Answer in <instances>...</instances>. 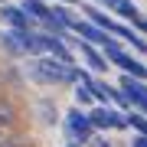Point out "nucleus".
<instances>
[{
  "mask_svg": "<svg viewBox=\"0 0 147 147\" xmlns=\"http://www.w3.org/2000/svg\"><path fill=\"white\" fill-rule=\"evenodd\" d=\"M26 75L36 85H79L88 72L79 65H69L56 56H33L26 65Z\"/></svg>",
  "mask_w": 147,
  "mask_h": 147,
  "instance_id": "f257e3e1",
  "label": "nucleus"
},
{
  "mask_svg": "<svg viewBox=\"0 0 147 147\" xmlns=\"http://www.w3.org/2000/svg\"><path fill=\"white\" fill-rule=\"evenodd\" d=\"M62 124H65L69 141H79V144H92V141H95V131H98V127L92 124V115H88V111H82L79 105H75L72 111H65Z\"/></svg>",
  "mask_w": 147,
  "mask_h": 147,
  "instance_id": "f03ea898",
  "label": "nucleus"
},
{
  "mask_svg": "<svg viewBox=\"0 0 147 147\" xmlns=\"http://www.w3.org/2000/svg\"><path fill=\"white\" fill-rule=\"evenodd\" d=\"M101 53L108 56V62L111 65H118L121 72H127V75H134V79H147V65L141 62V59H134L131 53H124V49H121V39L118 36H111V42L105 49H101Z\"/></svg>",
  "mask_w": 147,
  "mask_h": 147,
  "instance_id": "7ed1b4c3",
  "label": "nucleus"
},
{
  "mask_svg": "<svg viewBox=\"0 0 147 147\" xmlns=\"http://www.w3.org/2000/svg\"><path fill=\"white\" fill-rule=\"evenodd\" d=\"M88 115H92V124L98 131H124V127H131L127 124V111L111 108V105H95Z\"/></svg>",
  "mask_w": 147,
  "mask_h": 147,
  "instance_id": "20e7f679",
  "label": "nucleus"
},
{
  "mask_svg": "<svg viewBox=\"0 0 147 147\" xmlns=\"http://www.w3.org/2000/svg\"><path fill=\"white\" fill-rule=\"evenodd\" d=\"M121 88H124V95H127V98H131V105L137 108V111H144V115H147V82L144 79H134V75H121Z\"/></svg>",
  "mask_w": 147,
  "mask_h": 147,
  "instance_id": "39448f33",
  "label": "nucleus"
},
{
  "mask_svg": "<svg viewBox=\"0 0 147 147\" xmlns=\"http://www.w3.org/2000/svg\"><path fill=\"white\" fill-rule=\"evenodd\" d=\"M0 23L7 30H33V16L23 10V7H13V3H0Z\"/></svg>",
  "mask_w": 147,
  "mask_h": 147,
  "instance_id": "423d86ee",
  "label": "nucleus"
},
{
  "mask_svg": "<svg viewBox=\"0 0 147 147\" xmlns=\"http://www.w3.org/2000/svg\"><path fill=\"white\" fill-rule=\"evenodd\" d=\"M72 33H75L79 39H85V42H95V46H101V49L111 42V33H108V30H101V26H95L92 20H75Z\"/></svg>",
  "mask_w": 147,
  "mask_h": 147,
  "instance_id": "0eeeda50",
  "label": "nucleus"
},
{
  "mask_svg": "<svg viewBox=\"0 0 147 147\" xmlns=\"http://www.w3.org/2000/svg\"><path fill=\"white\" fill-rule=\"evenodd\" d=\"M69 42H75V49L82 53L85 65H88L92 72H105V69H108V56L98 53V46H95V42H85V39H69Z\"/></svg>",
  "mask_w": 147,
  "mask_h": 147,
  "instance_id": "6e6552de",
  "label": "nucleus"
},
{
  "mask_svg": "<svg viewBox=\"0 0 147 147\" xmlns=\"http://www.w3.org/2000/svg\"><path fill=\"white\" fill-rule=\"evenodd\" d=\"M39 42H42V53L46 56H56V59H62V62L72 65V53H69L62 36H56V33H39Z\"/></svg>",
  "mask_w": 147,
  "mask_h": 147,
  "instance_id": "1a4fd4ad",
  "label": "nucleus"
},
{
  "mask_svg": "<svg viewBox=\"0 0 147 147\" xmlns=\"http://www.w3.org/2000/svg\"><path fill=\"white\" fill-rule=\"evenodd\" d=\"M20 124V111L10 98H0V137H10Z\"/></svg>",
  "mask_w": 147,
  "mask_h": 147,
  "instance_id": "9d476101",
  "label": "nucleus"
},
{
  "mask_svg": "<svg viewBox=\"0 0 147 147\" xmlns=\"http://www.w3.org/2000/svg\"><path fill=\"white\" fill-rule=\"evenodd\" d=\"M111 36H118L121 42H131L137 53H147V39H141L131 26H124V23H118V20H115V26H111Z\"/></svg>",
  "mask_w": 147,
  "mask_h": 147,
  "instance_id": "9b49d317",
  "label": "nucleus"
},
{
  "mask_svg": "<svg viewBox=\"0 0 147 147\" xmlns=\"http://www.w3.org/2000/svg\"><path fill=\"white\" fill-rule=\"evenodd\" d=\"M20 7H23L36 23H49V20H53V7H46L42 0H20Z\"/></svg>",
  "mask_w": 147,
  "mask_h": 147,
  "instance_id": "f8f14e48",
  "label": "nucleus"
},
{
  "mask_svg": "<svg viewBox=\"0 0 147 147\" xmlns=\"http://www.w3.org/2000/svg\"><path fill=\"white\" fill-rule=\"evenodd\" d=\"M0 49L10 56H23V46H20V36H16V30H3L0 33Z\"/></svg>",
  "mask_w": 147,
  "mask_h": 147,
  "instance_id": "ddd939ff",
  "label": "nucleus"
},
{
  "mask_svg": "<svg viewBox=\"0 0 147 147\" xmlns=\"http://www.w3.org/2000/svg\"><path fill=\"white\" fill-rule=\"evenodd\" d=\"M82 13L88 16V20L95 23V26H101V30H108V33H111V26H115V20H111L108 13H101L98 7H82Z\"/></svg>",
  "mask_w": 147,
  "mask_h": 147,
  "instance_id": "4468645a",
  "label": "nucleus"
},
{
  "mask_svg": "<svg viewBox=\"0 0 147 147\" xmlns=\"http://www.w3.org/2000/svg\"><path fill=\"white\" fill-rule=\"evenodd\" d=\"M36 108H39V115H42V121H46V124H56V121H59V108H56L53 98H39Z\"/></svg>",
  "mask_w": 147,
  "mask_h": 147,
  "instance_id": "2eb2a0df",
  "label": "nucleus"
},
{
  "mask_svg": "<svg viewBox=\"0 0 147 147\" xmlns=\"http://www.w3.org/2000/svg\"><path fill=\"white\" fill-rule=\"evenodd\" d=\"M53 16L62 23L65 30H72V26H75V13L69 10V3H56V7H53Z\"/></svg>",
  "mask_w": 147,
  "mask_h": 147,
  "instance_id": "dca6fc26",
  "label": "nucleus"
},
{
  "mask_svg": "<svg viewBox=\"0 0 147 147\" xmlns=\"http://www.w3.org/2000/svg\"><path fill=\"white\" fill-rule=\"evenodd\" d=\"M127 124L134 127V134H144L147 137V115H144V111L131 108V111H127Z\"/></svg>",
  "mask_w": 147,
  "mask_h": 147,
  "instance_id": "f3484780",
  "label": "nucleus"
},
{
  "mask_svg": "<svg viewBox=\"0 0 147 147\" xmlns=\"http://www.w3.org/2000/svg\"><path fill=\"white\" fill-rule=\"evenodd\" d=\"M92 88H95V101H98V105H108V101H111V92H115V85L95 79V82H92Z\"/></svg>",
  "mask_w": 147,
  "mask_h": 147,
  "instance_id": "a211bd4d",
  "label": "nucleus"
},
{
  "mask_svg": "<svg viewBox=\"0 0 147 147\" xmlns=\"http://www.w3.org/2000/svg\"><path fill=\"white\" fill-rule=\"evenodd\" d=\"M134 30H141V33H147V16H137V20H134Z\"/></svg>",
  "mask_w": 147,
  "mask_h": 147,
  "instance_id": "6ab92c4d",
  "label": "nucleus"
},
{
  "mask_svg": "<svg viewBox=\"0 0 147 147\" xmlns=\"http://www.w3.org/2000/svg\"><path fill=\"white\" fill-rule=\"evenodd\" d=\"M92 147H111V141H108V137H95Z\"/></svg>",
  "mask_w": 147,
  "mask_h": 147,
  "instance_id": "aec40b11",
  "label": "nucleus"
},
{
  "mask_svg": "<svg viewBox=\"0 0 147 147\" xmlns=\"http://www.w3.org/2000/svg\"><path fill=\"white\" fill-rule=\"evenodd\" d=\"M131 147H147V137H144V134H137V137H134V144H131Z\"/></svg>",
  "mask_w": 147,
  "mask_h": 147,
  "instance_id": "412c9836",
  "label": "nucleus"
},
{
  "mask_svg": "<svg viewBox=\"0 0 147 147\" xmlns=\"http://www.w3.org/2000/svg\"><path fill=\"white\" fill-rule=\"evenodd\" d=\"M65 147H85V144H79V141H69V144H65Z\"/></svg>",
  "mask_w": 147,
  "mask_h": 147,
  "instance_id": "4be33fe9",
  "label": "nucleus"
},
{
  "mask_svg": "<svg viewBox=\"0 0 147 147\" xmlns=\"http://www.w3.org/2000/svg\"><path fill=\"white\" fill-rule=\"evenodd\" d=\"M59 3H75V0H59Z\"/></svg>",
  "mask_w": 147,
  "mask_h": 147,
  "instance_id": "5701e85b",
  "label": "nucleus"
},
{
  "mask_svg": "<svg viewBox=\"0 0 147 147\" xmlns=\"http://www.w3.org/2000/svg\"><path fill=\"white\" fill-rule=\"evenodd\" d=\"M0 3H3V0H0Z\"/></svg>",
  "mask_w": 147,
  "mask_h": 147,
  "instance_id": "b1692460",
  "label": "nucleus"
}]
</instances>
